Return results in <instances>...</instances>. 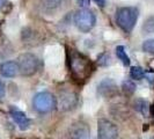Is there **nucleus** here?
Returning <instances> with one entry per match:
<instances>
[{"label": "nucleus", "instance_id": "nucleus-1", "mask_svg": "<svg viewBox=\"0 0 154 139\" xmlns=\"http://www.w3.org/2000/svg\"><path fill=\"white\" fill-rule=\"evenodd\" d=\"M139 17V9L137 7H121L116 11V23L126 34H130Z\"/></svg>", "mask_w": 154, "mask_h": 139}, {"label": "nucleus", "instance_id": "nucleus-2", "mask_svg": "<svg viewBox=\"0 0 154 139\" xmlns=\"http://www.w3.org/2000/svg\"><path fill=\"white\" fill-rule=\"evenodd\" d=\"M69 66H71V71L73 73V77L77 80H86L89 77L91 71H92V66L89 60L86 58L85 56L78 54V52H73L69 59Z\"/></svg>", "mask_w": 154, "mask_h": 139}, {"label": "nucleus", "instance_id": "nucleus-3", "mask_svg": "<svg viewBox=\"0 0 154 139\" xmlns=\"http://www.w3.org/2000/svg\"><path fill=\"white\" fill-rule=\"evenodd\" d=\"M74 24L81 32H89L96 23V16L94 12L88 8H80L73 16Z\"/></svg>", "mask_w": 154, "mask_h": 139}, {"label": "nucleus", "instance_id": "nucleus-4", "mask_svg": "<svg viewBox=\"0 0 154 139\" xmlns=\"http://www.w3.org/2000/svg\"><path fill=\"white\" fill-rule=\"evenodd\" d=\"M17 65L19 71L23 77H31L34 76L39 67L38 58L34 54L30 52H24L17 57Z\"/></svg>", "mask_w": 154, "mask_h": 139}, {"label": "nucleus", "instance_id": "nucleus-5", "mask_svg": "<svg viewBox=\"0 0 154 139\" xmlns=\"http://www.w3.org/2000/svg\"><path fill=\"white\" fill-rule=\"evenodd\" d=\"M32 104L38 113L46 114L57 107V97L49 92L37 93L32 100Z\"/></svg>", "mask_w": 154, "mask_h": 139}, {"label": "nucleus", "instance_id": "nucleus-6", "mask_svg": "<svg viewBox=\"0 0 154 139\" xmlns=\"http://www.w3.org/2000/svg\"><path fill=\"white\" fill-rule=\"evenodd\" d=\"M97 139H118V128L107 118L97 121Z\"/></svg>", "mask_w": 154, "mask_h": 139}, {"label": "nucleus", "instance_id": "nucleus-7", "mask_svg": "<svg viewBox=\"0 0 154 139\" xmlns=\"http://www.w3.org/2000/svg\"><path fill=\"white\" fill-rule=\"evenodd\" d=\"M78 103L77 94L72 91H63L59 93V97L57 100V106L63 111H69L73 109Z\"/></svg>", "mask_w": 154, "mask_h": 139}, {"label": "nucleus", "instance_id": "nucleus-8", "mask_svg": "<svg viewBox=\"0 0 154 139\" xmlns=\"http://www.w3.org/2000/svg\"><path fill=\"white\" fill-rule=\"evenodd\" d=\"M97 93L102 97H112L117 94V86L115 81L111 79H104L102 80L97 86Z\"/></svg>", "mask_w": 154, "mask_h": 139}, {"label": "nucleus", "instance_id": "nucleus-9", "mask_svg": "<svg viewBox=\"0 0 154 139\" xmlns=\"http://www.w3.org/2000/svg\"><path fill=\"white\" fill-rule=\"evenodd\" d=\"M69 133H71V139H91L89 128L87 126V124L82 122L72 124Z\"/></svg>", "mask_w": 154, "mask_h": 139}, {"label": "nucleus", "instance_id": "nucleus-10", "mask_svg": "<svg viewBox=\"0 0 154 139\" xmlns=\"http://www.w3.org/2000/svg\"><path fill=\"white\" fill-rule=\"evenodd\" d=\"M11 116L13 118V121L17 124V126L20 128V130H28L29 126H30V119L28 118V116L26 115L23 111L21 110H16V109H13L11 111Z\"/></svg>", "mask_w": 154, "mask_h": 139}, {"label": "nucleus", "instance_id": "nucleus-11", "mask_svg": "<svg viewBox=\"0 0 154 139\" xmlns=\"http://www.w3.org/2000/svg\"><path fill=\"white\" fill-rule=\"evenodd\" d=\"M0 73L5 78H14L20 73L19 71V65L16 62H5L0 65Z\"/></svg>", "mask_w": 154, "mask_h": 139}, {"label": "nucleus", "instance_id": "nucleus-12", "mask_svg": "<svg viewBox=\"0 0 154 139\" xmlns=\"http://www.w3.org/2000/svg\"><path fill=\"white\" fill-rule=\"evenodd\" d=\"M64 1L65 0H39L41 6L48 12H54L59 7H62Z\"/></svg>", "mask_w": 154, "mask_h": 139}, {"label": "nucleus", "instance_id": "nucleus-13", "mask_svg": "<svg viewBox=\"0 0 154 139\" xmlns=\"http://www.w3.org/2000/svg\"><path fill=\"white\" fill-rule=\"evenodd\" d=\"M115 52H116L117 58H118V60H121L124 66H130V64H131V59H130V57L128 56L126 51H125V48H124L123 45L116 46Z\"/></svg>", "mask_w": 154, "mask_h": 139}, {"label": "nucleus", "instance_id": "nucleus-14", "mask_svg": "<svg viewBox=\"0 0 154 139\" xmlns=\"http://www.w3.org/2000/svg\"><path fill=\"white\" fill-rule=\"evenodd\" d=\"M134 108L136 110L140 113L143 116H148V113H149V104L148 102L143 99H138L134 102Z\"/></svg>", "mask_w": 154, "mask_h": 139}, {"label": "nucleus", "instance_id": "nucleus-15", "mask_svg": "<svg viewBox=\"0 0 154 139\" xmlns=\"http://www.w3.org/2000/svg\"><path fill=\"white\" fill-rule=\"evenodd\" d=\"M141 30L144 34H154V14L149 15L146 20L143 23V27H141Z\"/></svg>", "mask_w": 154, "mask_h": 139}, {"label": "nucleus", "instance_id": "nucleus-16", "mask_svg": "<svg viewBox=\"0 0 154 139\" xmlns=\"http://www.w3.org/2000/svg\"><path fill=\"white\" fill-rule=\"evenodd\" d=\"M145 71L143 67L140 66H133L130 70V77L133 79V80H141L143 78L145 77Z\"/></svg>", "mask_w": 154, "mask_h": 139}, {"label": "nucleus", "instance_id": "nucleus-17", "mask_svg": "<svg viewBox=\"0 0 154 139\" xmlns=\"http://www.w3.org/2000/svg\"><path fill=\"white\" fill-rule=\"evenodd\" d=\"M136 84L132 80H124L122 84V89L126 95H132L133 93L136 92Z\"/></svg>", "mask_w": 154, "mask_h": 139}, {"label": "nucleus", "instance_id": "nucleus-18", "mask_svg": "<svg viewBox=\"0 0 154 139\" xmlns=\"http://www.w3.org/2000/svg\"><path fill=\"white\" fill-rule=\"evenodd\" d=\"M141 49H143V51L146 52V54H154V39L144 41V43H143V45H141Z\"/></svg>", "mask_w": 154, "mask_h": 139}, {"label": "nucleus", "instance_id": "nucleus-19", "mask_svg": "<svg viewBox=\"0 0 154 139\" xmlns=\"http://www.w3.org/2000/svg\"><path fill=\"white\" fill-rule=\"evenodd\" d=\"M77 4L79 5V7L88 8L91 5V0H77Z\"/></svg>", "mask_w": 154, "mask_h": 139}, {"label": "nucleus", "instance_id": "nucleus-20", "mask_svg": "<svg viewBox=\"0 0 154 139\" xmlns=\"http://www.w3.org/2000/svg\"><path fill=\"white\" fill-rule=\"evenodd\" d=\"M145 77L148 78V81H149L151 84L154 82V73H145Z\"/></svg>", "mask_w": 154, "mask_h": 139}, {"label": "nucleus", "instance_id": "nucleus-21", "mask_svg": "<svg viewBox=\"0 0 154 139\" xmlns=\"http://www.w3.org/2000/svg\"><path fill=\"white\" fill-rule=\"evenodd\" d=\"M4 95H5V87L2 85V82L0 81V99H2Z\"/></svg>", "mask_w": 154, "mask_h": 139}, {"label": "nucleus", "instance_id": "nucleus-22", "mask_svg": "<svg viewBox=\"0 0 154 139\" xmlns=\"http://www.w3.org/2000/svg\"><path fill=\"white\" fill-rule=\"evenodd\" d=\"M100 7H104V5H106V0H94Z\"/></svg>", "mask_w": 154, "mask_h": 139}, {"label": "nucleus", "instance_id": "nucleus-23", "mask_svg": "<svg viewBox=\"0 0 154 139\" xmlns=\"http://www.w3.org/2000/svg\"><path fill=\"white\" fill-rule=\"evenodd\" d=\"M152 139H154V137H153V138H152Z\"/></svg>", "mask_w": 154, "mask_h": 139}]
</instances>
